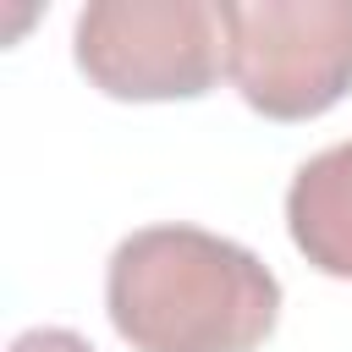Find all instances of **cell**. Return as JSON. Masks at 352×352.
<instances>
[{"mask_svg": "<svg viewBox=\"0 0 352 352\" xmlns=\"http://www.w3.org/2000/svg\"><path fill=\"white\" fill-rule=\"evenodd\" d=\"M104 314L132 352H258L280 319V280L231 236L143 226L104 264Z\"/></svg>", "mask_w": 352, "mask_h": 352, "instance_id": "cell-1", "label": "cell"}, {"mask_svg": "<svg viewBox=\"0 0 352 352\" xmlns=\"http://www.w3.org/2000/svg\"><path fill=\"white\" fill-rule=\"evenodd\" d=\"M226 77L264 121H314L352 94V0H220Z\"/></svg>", "mask_w": 352, "mask_h": 352, "instance_id": "cell-2", "label": "cell"}, {"mask_svg": "<svg viewBox=\"0 0 352 352\" xmlns=\"http://www.w3.org/2000/svg\"><path fill=\"white\" fill-rule=\"evenodd\" d=\"M72 55L99 94L165 104L214 88L226 33L209 0H94L77 11Z\"/></svg>", "mask_w": 352, "mask_h": 352, "instance_id": "cell-3", "label": "cell"}, {"mask_svg": "<svg viewBox=\"0 0 352 352\" xmlns=\"http://www.w3.org/2000/svg\"><path fill=\"white\" fill-rule=\"evenodd\" d=\"M292 248L330 280H352V138L297 165L286 187Z\"/></svg>", "mask_w": 352, "mask_h": 352, "instance_id": "cell-4", "label": "cell"}, {"mask_svg": "<svg viewBox=\"0 0 352 352\" xmlns=\"http://www.w3.org/2000/svg\"><path fill=\"white\" fill-rule=\"evenodd\" d=\"M6 352H94L77 330H60V324H38V330H22Z\"/></svg>", "mask_w": 352, "mask_h": 352, "instance_id": "cell-5", "label": "cell"}]
</instances>
